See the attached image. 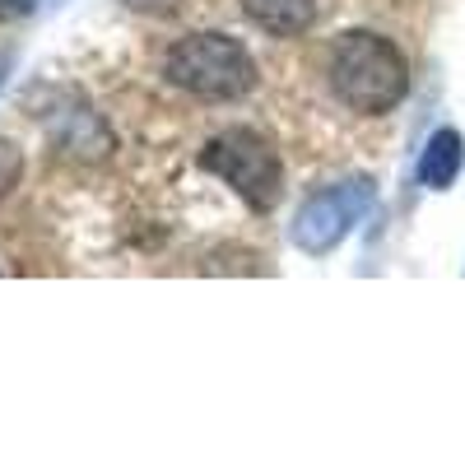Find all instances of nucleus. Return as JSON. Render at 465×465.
I'll return each mask as SVG.
<instances>
[{
	"label": "nucleus",
	"mask_w": 465,
	"mask_h": 465,
	"mask_svg": "<svg viewBox=\"0 0 465 465\" xmlns=\"http://www.w3.org/2000/svg\"><path fill=\"white\" fill-rule=\"evenodd\" d=\"M331 89L363 116L391 112L410 89L405 56L377 33H344L331 52Z\"/></svg>",
	"instance_id": "nucleus-1"
},
{
	"label": "nucleus",
	"mask_w": 465,
	"mask_h": 465,
	"mask_svg": "<svg viewBox=\"0 0 465 465\" xmlns=\"http://www.w3.org/2000/svg\"><path fill=\"white\" fill-rule=\"evenodd\" d=\"M168 80L186 94H196L205 103H232L252 94L256 84V65L242 52V43H232L223 33H191L168 52L163 61Z\"/></svg>",
	"instance_id": "nucleus-2"
},
{
	"label": "nucleus",
	"mask_w": 465,
	"mask_h": 465,
	"mask_svg": "<svg viewBox=\"0 0 465 465\" xmlns=\"http://www.w3.org/2000/svg\"><path fill=\"white\" fill-rule=\"evenodd\" d=\"M201 168L223 177L252 210H270L284 191V163L261 135L252 131H223L201 149Z\"/></svg>",
	"instance_id": "nucleus-3"
},
{
	"label": "nucleus",
	"mask_w": 465,
	"mask_h": 465,
	"mask_svg": "<svg viewBox=\"0 0 465 465\" xmlns=\"http://www.w3.org/2000/svg\"><path fill=\"white\" fill-rule=\"evenodd\" d=\"M372 182L368 177H349L331 191H322V196H312L298 219H293V242L307 252V256H326L335 252L344 238H349V228H354L368 210H372Z\"/></svg>",
	"instance_id": "nucleus-4"
},
{
	"label": "nucleus",
	"mask_w": 465,
	"mask_h": 465,
	"mask_svg": "<svg viewBox=\"0 0 465 465\" xmlns=\"http://www.w3.org/2000/svg\"><path fill=\"white\" fill-rule=\"evenodd\" d=\"M242 15L275 37H293L317 19V0H242Z\"/></svg>",
	"instance_id": "nucleus-5"
},
{
	"label": "nucleus",
	"mask_w": 465,
	"mask_h": 465,
	"mask_svg": "<svg viewBox=\"0 0 465 465\" xmlns=\"http://www.w3.org/2000/svg\"><path fill=\"white\" fill-rule=\"evenodd\" d=\"M460 173V135L456 131H438L429 140V149H423L419 159V182L433 186V191H447Z\"/></svg>",
	"instance_id": "nucleus-6"
},
{
	"label": "nucleus",
	"mask_w": 465,
	"mask_h": 465,
	"mask_svg": "<svg viewBox=\"0 0 465 465\" xmlns=\"http://www.w3.org/2000/svg\"><path fill=\"white\" fill-rule=\"evenodd\" d=\"M33 10V0H0V19H24Z\"/></svg>",
	"instance_id": "nucleus-7"
}]
</instances>
